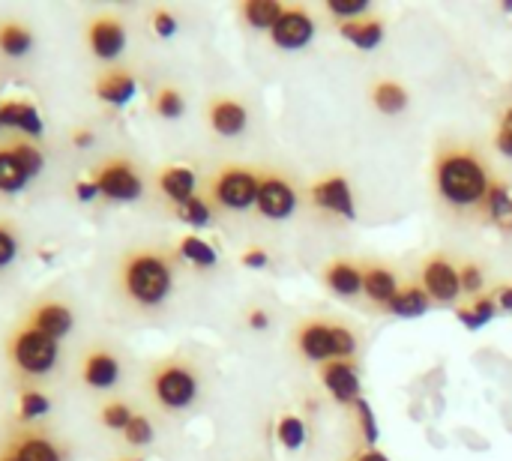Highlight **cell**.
<instances>
[{
    "mask_svg": "<svg viewBox=\"0 0 512 461\" xmlns=\"http://www.w3.org/2000/svg\"><path fill=\"white\" fill-rule=\"evenodd\" d=\"M75 195H78L81 201H90V198H96V195H99V186H96V180H81V183L75 186Z\"/></svg>",
    "mask_w": 512,
    "mask_h": 461,
    "instance_id": "obj_48",
    "label": "cell"
},
{
    "mask_svg": "<svg viewBox=\"0 0 512 461\" xmlns=\"http://www.w3.org/2000/svg\"><path fill=\"white\" fill-rule=\"evenodd\" d=\"M177 258L192 264V267H198V270H213L219 264L216 249L207 240H201L198 234H186V237L177 240Z\"/></svg>",
    "mask_w": 512,
    "mask_h": 461,
    "instance_id": "obj_26",
    "label": "cell"
},
{
    "mask_svg": "<svg viewBox=\"0 0 512 461\" xmlns=\"http://www.w3.org/2000/svg\"><path fill=\"white\" fill-rule=\"evenodd\" d=\"M240 264H243L246 270H264V267H270V252H267L264 246L252 243V246H246V249L240 252Z\"/></svg>",
    "mask_w": 512,
    "mask_h": 461,
    "instance_id": "obj_44",
    "label": "cell"
},
{
    "mask_svg": "<svg viewBox=\"0 0 512 461\" xmlns=\"http://www.w3.org/2000/svg\"><path fill=\"white\" fill-rule=\"evenodd\" d=\"M153 111H156L159 117H165V120L183 117V111H186V96H183V90L174 87V84L159 87L156 96H153Z\"/></svg>",
    "mask_w": 512,
    "mask_h": 461,
    "instance_id": "obj_30",
    "label": "cell"
},
{
    "mask_svg": "<svg viewBox=\"0 0 512 461\" xmlns=\"http://www.w3.org/2000/svg\"><path fill=\"white\" fill-rule=\"evenodd\" d=\"M96 186L99 195L111 198V201H135L144 195V180L138 174V168L129 159H111L96 171Z\"/></svg>",
    "mask_w": 512,
    "mask_h": 461,
    "instance_id": "obj_12",
    "label": "cell"
},
{
    "mask_svg": "<svg viewBox=\"0 0 512 461\" xmlns=\"http://www.w3.org/2000/svg\"><path fill=\"white\" fill-rule=\"evenodd\" d=\"M0 461H15V459H12V453H9V456H3V459H0Z\"/></svg>",
    "mask_w": 512,
    "mask_h": 461,
    "instance_id": "obj_51",
    "label": "cell"
},
{
    "mask_svg": "<svg viewBox=\"0 0 512 461\" xmlns=\"http://www.w3.org/2000/svg\"><path fill=\"white\" fill-rule=\"evenodd\" d=\"M348 461H390L384 453H378L375 447H363L360 453H354Z\"/></svg>",
    "mask_w": 512,
    "mask_h": 461,
    "instance_id": "obj_49",
    "label": "cell"
},
{
    "mask_svg": "<svg viewBox=\"0 0 512 461\" xmlns=\"http://www.w3.org/2000/svg\"><path fill=\"white\" fill-rule=\"evenodd\" d=\"M321 282L327 291H333L342 300H357L363 297V261L357 258H330L321 267Z\"/></svg>",
    "mask_w": 512,
    "mask_h": 461,
    "instance_id": "obj_14",
    "label": "cell"
},
{
    "mask_svg": "<svg viewBox=\"0 0 512 461\" xmlns=\"http://www.w3.org/2000/svg\"><path fill=\"white\" fill-rule=\"evenodd\" d=\"M492 291H495L498 309H501V312H507V315H512V282H507V285H498V288H492Z\"/></svg>",
    "mask_w": 512,
    "mask_h": 461,
    "instance_id": "obj_47",
    "label": "cell"
},
{
    "mask_svg": "<svg viewBox=\"0 0 512 461\" xmlns=\"http://www.w3.org/2000/svg\"><path fill=\"white\" fill-rule=\"evenodd\" d=\"M492 162L471 141H441L432 156L435 198L456 216H483L489 189L495 183Z\"/></svg>",
    "mask_w": 512,
    "mask_h": 461,
    "instance_id": "obj_1",
    "label": "cell"
},
{
    "mask_svg": "<svg viewBox=\"0 0 512 461\" xmlns=\"http://www.w3.org/2000/svg\"><path fill=\"white\" fill-rule=\"evenodd\" d=\"M276 438L288 453H297L306 444V423L297 414H285L276 426Z\"/></svg>",
    "mask_w": 512,
    "mask_h": 461,
    "instance_id": "obj_33",
    "label": "cell"
},
{
    "mask_svg": "<svg viewBox=\"0 0 512 461\" xmlns=\"http://www.w3.org/2000/svg\"><path fill=\"white\" fill-rule=\"evenodd\" d=\"M72 141H75V147H87V144L93 141V135L81 129V132H75V135H72Z\"/></svg>",
    "mask_w": 512,
    "mask_h": 461,
    "instance_id": "obj_50",
    "label": "cell"
},
{
    "mask_svg": "<svg viewBox=\"0 0 512 461\" xmlns=\"http://www.w3.org/2000/svg\"><path fill=\"white\" fill-rule=\"evenodd\" d=\"M135 90H138V81L126 69H111L96 81V96L108 105H117V108L126 105L135 96Z\"/></svg>",
    "mask_w": 512,
    "mask_h": 461,
    "instance_id": "obj_21",
    "label": "cell"
},
{
    "mask_svg": "<svg viewBox=\"0 0 512 461\" xmlns=\"http://www.w3.org/2000/svg\"><path fill=\"white\" fill-rule=\"evenodd\" d=\"M324 12L339 24V21H351V18L369 15V12H375V6L369 0H327Z\"/></svg>",
    "mask_w": 512,
    "mask_h": 461,
    "instance_id": "obj_35",
    "label": "cell"
},
{
    "mask_svg": "<svg viewBox=\"0 0 512 461\" xmlns=\"http://www.w3.org/2000/svg\"><path fill=\"white\" fill-rule=\"evenodd\" d=\"M156 186H159V192L174 204V207H180V204H186L189 198H195L198 192V174L189 168V165H165L159 174H156Z\"/></svg>",
    "mask_w": 512,
    "mask_h": 461,
    "instance_id": "obj_18",
    "label": "cell"
},
{
    "mask_svg": "<svg viewBox=\"0 0 512 461\" xmlns=\"http://www.w3.org/2000/svg\"><path fill=\"white\" fill-rule=\"evenodd\" d=\"M402 279L399 273L384 264V261H363V297L375 306V309H390L393 297L399 294Z\"/></svg>",
    "mask_w": 512,
    "mask_h": 461,
    "instance_id": "obj_15",
    "label": "cell"
},
{
    "mask_svg": "<svg viewBox=\"0 0 512 461\" xmlns=\"http://www.w3.org/2000/svg\"><path fill=\"white\" fill-rule=\"evenodd\" d=\"M315 30L318 27H315V18H312L309 6L294 3V6H285L282 18L273 24V30L267 36L282 51H300V48H306L315 39Z\"/></svg>",
    "mask_w": 512,
    "mask_h": 461,
    "instance_id": "obj_11",
    "label": "cell"
},
{
    "mask_svg": "<svg viewBox=\"0 0 512 461\" xmlns=\"http://www.w3.org/2000/svg\"><path fill=\"white\" fill-rule=\"evenodd\" d=\"M351 411H354L357 426H360V432H363V438H366V447H375V441H378V426H375V414H372L369 402L360 399Z\"/></svg>",
    "mask_w": 512,
    "mask_h": 461,
    "instance_id": "obj_40",
    "label": "cell"
},
{
    "mask_svg": "<svg viewBox=\"0 0 512 461\" xmlns=\"http://www.w3.org/2000/svg\"><path fill=\"white\" fill-rule=\"evenodd\" d=\"M258 183H261V168L255 165H222L210 177V192L207 198L213 201L216 210L225 213H249L255 210L258 201Z\"/></svg>",
    "mask_w": 512,
    "mask_h": 461,
    "instance_id": "obj_5",
    "label": "cell"
},
{
    "mask_svg": "<svg viewBox=\"0 0 512 461\" xmlns=\"http://www.w3.org/2000/svg\"><path fill=\"white\" fill-rule=\"evenodd\" d=\"M369 102H372L375 111H381L387 117H396V114H402L411 105V93H408V87L399 78L384 75V78H375L369 84Z\"/></svg>",
    "mask_w": 512,
    "mask_h": 461,
    "instance_id": "obj_19",
    "label": "cell"
},
{
    "mask_svg": "<svg viewBox=\"0 0 512 461\" xmlns=\"http://www.w3.org/2000/svg\"><path fill=\"white\" fill-rule=\"evenodd\" d=\"M33 45V36L21 24H0V51L6 57H24Z\"/></svg>",
    "mask_w": 512,
    "mask_h": 461,
    "instance_id": "obj_31",
    "label": "cell"
},
{
    "mask_svg": "<svg viewBox=\"0 0 512 461\" xmlns=\"http://www.w3.org/2000/svg\"><path fill=\"white\" fill-rule=\"evenodd\" d=\"M27 174L24 168L18 165L15 153L12 150H0V189L3 192H21L27 186Z\"/></svg>",
    "mask_w": 512,
    "mask_h": 461,
    "instance_id": "obj_34",
    "label": "cell"
},
{
    "mask_svg": "<svg viewBox=\"0 0 512 461\" xmlns=\"http://www.w3.org/2000/svg\"><path fill=\"white\" fill-rule=\"evenodd\" d=\"M132 417H135V411H132L126 402H108V405L102 408V423H105V429H111V432H123V429L132 423Z\"/></svg>",
    "mask_w": 512,
    "mask_h": 461,
    "instance_id": "obj_38",
    "label": "cell"
},
{
    "mask_svg": "<svg viewBox=\"0 0 512 461\" xmlns=\"http://www.w3.org/2000/svg\"><path fill=\"white\" fill-rule=\"evenodd\" d=\"M339 36L345 42H351L354 48L360 51H372L384 42L387 36V18L381 12H369V15H360V18H351V21H339L336 24Z\"/></svg>",
    "mask_w": 512,
    "mask_h": 461,
    "instance_id": "obj_17",
    "label": "cell"
},
{
    "mask_svg": "<svg viewBox=\"0 0 512 461\" xmlns=\"http://www.w3.org/2000/svg\"><path fill=\"white\" fill-rule=\"evenodd\" d=\"M501 309H498V300H495V291H486V294H480V297H474V300H468L465 306H459V321L465 324V327H471V330H480L483 324H489L495 315H498Z\"/></svg>",
    "mask_w": 512,
    "mask_h": 461,
    "instance_id": "obj_27",
    "label": "cell"
},
{
    "mask_svg": "<svg viewBox=\"0 0 512 461\" xmlns=\"http://www.w3.org/2000/svg\"><path fill=\"white\" fill-rule=\"evenodd\" d=\"M129 461H144V459H129Z\"/></svg>",
    "mask_w": 512,
    "mask_h": 461,
    "instance_id": "obj_53",
    "label": "cell"
},
{
    "mask_svg": "<svg viewBox=\"0 0 512 461\" xmlns=\"http://www.w3.org/2000/svg\"><path fill=\"white\" fill-rule=\"evenodd\" d=\"M270 321H273V315H270L264 306H249V309L243 312V324H246V330H252V333L270 330Z\"/></svg>",
    "mask_w": 512,
    "mask_h": 461,
    "instance_id": "obj_45",
    "label": "cell"
},
{
    "mask_svg": "<svg viewBox=\"0 0 512 461\" xmlns=\"http://www.w3.org/2000/svg\"><path fill=\"white\" fill-rule=\"evenodd\" d=\"M174 213H177V219H183V222L192 225V228H207V225L213 222L216 207H213V201H210L207 195H195V198H189L186 204L174 207Z\"/></svg>",
    "mask_w": 512,
    "mask_h": 461,
    "instance_id": "obj_29",
    "label": "cell"
},
{
    "mask_svg": "<svg viewBox=\"0 0 512 461\" xmlns=\"http://www.w3.org/2000/svg\"><path fill=\"white\" fill-rule=\"evenodd\" d=\"M57 354H60V345L57 339L27 327L21 330L15 339H12V360L21 372L27 375H48L57 363Z\"/></svg>",
    "mask_w": 512,
    "mask_h": 461,
    "instance_id": "obj_9",
    "label": "cell"
},
{
    "mask_svg": "<svg viewBox=\"0 0 512 461\" xmlns=\"http://www.w3.org/2000/svg\"><path fill=\"white\" fill-rule=\"evenodd\" d=\"M204 390V378L195 360L189 357H168L153 366L150 372V393L159 408L165 411H189Z\"/></svg>",
    "mask_w": 512,
    "mask_h": 461,
    "instance_id": "obj_4",
    "label": "cell"
},
{
    "mask_svg": "<svg viewBox=\"0 0 512 461\" xmlns=\"http://www.w3.org/2000/svg\"><path fill=\"white\" fill-rule=\"evenodd\" d=\"M3 126H12V129H21L27 135H42V117L33 105L27 102H6L3 105Z\"/></svg>",
    "mask_w": 512,
    "mask_h": 461,
    "instance_id": "obj_28",
    "label": "cell"
},
{
    "mask_svg": "<svg viewBox=\"0 0 512 461\" xmlns=\"http://www.w3.org/2000/svg\"><path fill=\"white\" fill-rule=\"evenodd\" d=\"M87 42H90V51L99 60H114L126 48V27L114 15H99L87 27Z\"/></svg>",
    "mask_w": 512,
    "mask_h": 461,
    "instance_id": "obj_16",
    "label": "cell"
},
{
    "mask_svg": "<svg viewBox=\"0 0 512 461\" xmlns=\"http://www.w3.org/2000/svg\"><path fill=\"white\" fill-rule=\"evenodd\" d=\"M483 219L504 228V231H512V192L507 186V180H495L492 189H489V198H486V210H483Z\"/></svg>",
    "mask_w": 512,
    "mask_h": 461,
    "instance_id": "obj_25",
    "label": "cell"
},
{
    "mask_svg": "<svg viewBox=\"0 0 512 461\" xmlns=\"http://www.w3.org/2000/svg\"><path fill=\"white\" fill-rule=\"evenodd\" d=\"M150 24H153L156 36H165V39H168V36H174V33H177V27H180V24H177V15H174L171 9H162V6H159V9H153Z\"/></svg>",
    "mask_w": 512,
    "mask_h": 461,
    "instance_id": "obj_43",
    "label": "cell"
},
{
    "mask_svg": "<svg viewBox=\"0 0 512 461\" xmlns=\"http://www.w3.org/2000/svg\"><path fill=\"white\" fill-rule=\"evenodd\" d=\"M207 126L213 135L219 138H240L246 135L249 123H252V111L249 102L237 93H216L207 99Z\"/></svg>",
    "mask_w": 512,
    "mask_h": 461,
    "instance_id": "obj_10",
    "label": "cell"
},
{
    "mask_svg": "<svg viewBox=\"0 0 512 461\" xmlns=\"http://www.w3.org/2000/svg\"><path fill=\"white\" fill-rule=\"evenodd\" d=\"M81 378L93 390H111L120 381V360L111 351H93L84 357Z\"/></svg>",
    "mask_w": 512,
    "mask_h": 461,
    "instance_id": "obj_20",
    "label": "cell"
},
{
    "mask_svg": "<svg viewBox=\"0 0 512 461\" xmlns=\"http://www.w3.org/2000/svg\"><path fill=\"white\" fill-rule=\"evenodd\" d=\"M282 12H285V3H279V0H246V3H240V18L258 33H270L273 24L282 18Z\"/></svg>",
    "mask_w": 512,
    "mask_h": 461,
    "instance_id": "obj_24",
    "label": "cell"
},
{
    "mask_svg": "<svg viewBox=\"0 0 512 461\" xmlns=\"http://www.w3.org/2000/svg\"><path fill=\"white\" fill-rule=\"evenodd\" d=\"M120 285L126 297L141 309L162 306L174 291V261L159 249H138L120 267Z\"/></svg>",
    "mask_w": 512,
    "mask_h": 461,
    "instance_id": "obj_3",
    "label": "cell"
},
{
    "mask_svg": "<svg viewBox=\"0 0 512 461\" xmlns=\"http://www.w3.org/2000/svg\"><path fill=\"white\" fill-rule=\"evenodd\" d=\"M432 309V297L423 291L420 282H402L399 294L393 297L387 315H396V318H420Z\"/></svg>",
    "mask_w": 512,
    "mask_h": 461,
    "instance_id": "obj_22",
    "label": "cell"
},
{
    "mask_svg": "<svg viewBox=\"0 0 512 461\" xmlns=\"http://www.w3.org/2000/svg\"><path fill=\"white\" fill-rule=\"evenodd\" d=\"M459 276H462V297L465 300H474V297L486 294V270L477 261H462Z\"/></svg>",
    "mask_w": 512,
    "mask_h": 461,
    "instance_id": "obj_36",
    "label": "cell"
},
{
    "mask_svg": "<svg viewBox=\"0 0 512 461\" xmlns=\"http://www.w3.org/2000/svg\"><path fill=\"white\" fill-rule=\"evenodd\" d=\"M495 150L512 159V105H507L495 126Z\"/></svg>",
    "mask_w": 512,
    "mask_h": 461,
    "instance_id": "obj_41",
    "label": "cell"
},
{
    "mask_svg": "<svg viewBox=\"0 0 512 461\" xmlns=\"http://www.w3.org/2000/svg\"><path fill=\"white\" fill-rule=\"evenodd\" d=\"M12 459L15 461H63V456H60V450H57L51 441H45V438H27V441H21V444L15 447Z\"/></svg>",
    "mask_w": 512,
    "mask_h": 461,
    "instance_id": "obj_32",
    "label": "cell"
},
{
    "mask_svg": "<svg viewBox=\"0 0 512 461\" xmlns=\"http://www.w3.org/2000/svg\"><path fill=\"white\" fill-rule=\"evenodd\" d=\"M12 153H15V159H18V165L24 168L27 177H36L42 171V153L33 144L18 141V144H12Z\"/></svg>",
    "mask_w": 512,
    "mask_h": 461,
    "instance_id": "obj_39",
    "label": "cell"
},
{
    "mask_svg": "<svg viewBox=\"0 0 512 461\" xmlns=\"http://www.w3.org/2000/svg\"><path fill=\"white\" fill-rule=\"evenodd\" d=\"M15 255H18V240H15V234H12L6 225H0V267L12 264Z\"/></svg>",
    "mask_w": 512,
    "mask_h": 461,
    "instance_id": "obj_46",
    "label": "cell"
},
{
    "mask_svg": "<svg viewBox=\"0 0 512 461\" xmlns=\"http://www.w3.org/2000/svg\"><path fill=\"white\" fill-rule=\"evenodd\" d=\"M153 438H156V429H153V423L144 414H135L132 423L123 429V441L129 447H147V444H153Z\"/></svg>",
    "mask_w": 512,
    "mask_h": 461,
    "instance_id": "obj_37",
    "label": "cell"
},
{
    "mask_svg": "<svg viewBox=\"0 0 512 461\" xmlns=\"http://www.w3.org/2000/svg\"><path fill=\"white\" fill-rule=\"evenodd\" d=\"M303 192L297 189V183L279 171V168H261V183H258V201H255V213L267 222H285L288 216H294V210L300 207Z\"/></svg>",
    "mask_w": 512,
    "mask_h": 461,
    "instance_id": "obj_6",
    "label": "cell"
},
{
    "mask_svg": "<svg viewBox=\"0 0 512 461\" xmlns=\"http://www.w3.org/2000/svg\"><path fill=\"white\" fill-rule=\"evenodd\" d=\"M30 327L51 339H60L72 330V309L60 306V303H45L30 315Z\"/></svg>",
    "mask_w": 512,
    "mask_h": 461,
    "instance_id": "obj_23",
    "label": "cell"
},
{
    "mask_svg": "<svg viewBox=\"0 0 512 461\" xmlns=\"http://www.w3.org/2000/svg\"><path fill=\"white\" fill-rule=\"evenodd\" d=\"M459 267H462V261H456L450 252H429L417 264V282L432 297V303L450 306V303H456L462 297Z\"/></svg>",
    "mask_w": 512,
    "mask_h": 461,
    "instance_id": "obj_7",
    "label": "cell"
},
{
    "mask_svg": "<svg viewBox=\"0 0 512 461\" xmlns=\"http://www.w3.org/2000/svg\"><path fill=\"white\" fill-rule=\"evenodd\" d=\"M306 201L312 204V210H318L324 216H336L342 222L357 219L354 189H351L345 171H327V174L315 177L306 189Z\"/></svg>",
    "mask_w": 512,
    "mask_h": 461,
    "instance_id": "obj_8",
    "label": "cell"
},
{
    "mask_svg": "<svg viewBox=\"0 0 512 461\" xmlns=\"http://www.w3.org/2000/svg\"><path fill=\"white\" fill-rule=\"evenodd\" d=\"M48 408H51V402H48L42 393H24V396H21V405H18V411H21V417H24V420L45 417V414H48Z\"/></svg>",
    "mask_w": 512,
    "mask_h": 461,
    "instance_id": "obj_42",
    "label": "cell"
},
{
    "mask_svg": "<svg viewBox=\"0 0 512 461\" xmlns=\"http://www.w3.org/2000/svg\"><path fill=\"white\" fill-rule=\"evenodd\" d=\"M291 351L312 366H324L330 360H357L360 333L357 327L330 312L303 315L291 330Z\"/></svg>",
    "mask_w": 512,
    "mask_h": 461,
    "instance_id": "obj_2",
    "label": "cell"
},
{
    "mask_svg": "<svg viewBox=\"0 0 512 461\" xmlns=\"http://www.w3.org/2000/svg\"><path fill=\"white\" fill-rule=\"evenodd\" d=\"M0 126H3V105H0Z\"/></svg>",
    "mask_w": 512,
    "mask_h": 461,
    "instance_id": "obj_52",
    "label": "cell"
},
{
    "mask_svg": "<svg viewBox=\"0 0 512 461\" xmlns=\"http://www.w3.org/2000/svg\"><path fill=\"white\" fill-rule=\"evenodd\" d=\"M318 378L336 405L354 408L360 402V366H357V360H330V363L318 366Z\"/></svg>",
    "mask_w": 512,
    "mask_h": 461,
    "instance_id": "obj_13",
    "label": "cell"
}]
</instances>
